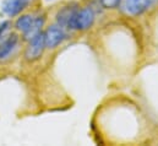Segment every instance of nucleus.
<instances>
[{"label": "nucleus", "mask_w": 158, "mask_h": 146, "mask_svg": "<svg viewBox=\"0 0 158 146\" xmlns=\"http://www.w3.org/2000/svg\"><path fill=\"white\" fill-rule=\"evenodd\" d=\"M94 22V12L91 7L77 9L73 17L68 24V28L76 30V31H85L92 27Z\"/></svg>", "instance_id": "obj_1"}, {"label": "nucleus", "mask_w": 158, "mask_h": 146, "mask_svg": "<svg viewBox=\"0 0 158 146\" xmlns=\"http://www.w3.org/2000/svg\"><path fill=\"white\" fill-rule=\"evenodd\" d=\"M45 39H44V33L40 32L37 36H35L32 39H30V43L26 48V52H25V58L28 60V62H35V60H38L44 49H45Z\"/></svg>", "instance_id": "obj_2"}, {"label": "nucleus", "mask_w": 158, "mask_h": 146, "mask_svg": "<svg viewBox=\"0 0 158 146\" xmlns=\"http://www.w3.org/2000/svg\"><path fill=\"white\" fill-rule=\"evenodd\" d=\"M66 37H68V35L64 31L63 26H60V25L49 26L44 32L45 47L47 48H55L59 44H61L66 39Z\"/></svg>", "instance_id": "obj_3"}, {"label": "nucleus", "mask_w": 158, "mask_h": 146, "mask_svg": "<svg viewBox=\"0 0 158 146\" xmlns=\"http://www.w3.org/2000/svg\"><path fill=\"white\" fill-rule=\"evenodd\" d=\"M30 1L31 0H4L1 5V10L7 16L14 17L21 14V11H23L28 6Z\"/></svg>", "instance_id": "obj_4"}, {"label": "nucleus", "mask_w": 158, "mask_h": 146, "mask_svg": "<svg viewBox=\"0 0 158 146\" xmlns=\"http://www.w3.org/2000/svg\"><path fill=\"white\" fill-rule=\"evenodd\" d=\"M150 6H152L150 0H124V4H123L124 11L131 16L141 15Z\"/></svg>", "instance_id": "obj_5"}, {"label": "nucleus", "mask_w": 158, "mask_h": 146, "mask_svg": "<svg viewBox=\"0 0 158 146\" xmlns=\"http://www.w3.org/2000/svg\"><path fill=\"white\" fill-rule=\"evenodd\" d=\"M17 42H19V36L12 33L11 36H9L5 41H2L0 43V60L7 58L12 53V50L15 49Z\"/></svg>", "instance_id": "obj_6"}, {"label": "nucleus", "mask_w": 158, "mask_h": 146, "mask_svg": "<svg viewBox=\"0 0 158 146\" xmlns=\"http://www.w3.org/2000/svg\"><path fill=\"white\" fill-rule=\"evenodd\" d=\"M76 10H77V7L75 5H69V6H65L61 10H59L58 14H56L58 25H60L63 27H68V24H69L70 19L73 17V15L75 14Z\"/></svg>", "instance_id": "obj_7"}, {"label": "nucleus", "mask_w": 158, "mask_h": 146, "mask_svg": "<svg viewBox=\"0 0 158 146\" xmlns=\"http://www.w3.org/2000/svg\"><path fill=\"white\" fill-rule=\"evenodd\" d=\"M33 21H35V17H33L32 15H22V16H20V17L16 20L15 27H16V30L21 31V32L25 35V33L31 28Z\"/></svg>", "instance_id": "obj_8"}, {"label": "nucleus", "mask_w": 158, "mask_h": 146, "mask_svg": "<svg viewBox=\"0 0 158 146\" xmlns=\"http://www.w3.org/2000/svg\"><path fill=\"white\" fill-rule=\"evenodd\" d=\"M43 25H44V17H43V16L35 17V21H33V24H32L31 28H30V30L23 35L25 38L30 41V39H32L35 36H37V35L40 32V30H42Z\"/></svg>", "instance_id": "obj_9"}, {"label": "nucleus", "mask_w": 158, "mask_h": 146, "mask_svg": "<svg viewBox=\"0 0 158 146\" xmlns=\"http://www.w3.org/2000/svg\"><path fill=\"white\" fill-rule=\"evenodd\" d=\"M121 0H101V5L104 9H115L120 5Z\"/></svg>", "instance_id": "obj_10"}, {"label": "nucleus", "mask_w": 158, "mask_h": 146, "mask_svg": "<svg viewBox=\"0 0 158 146\" xmlns=\"http://www.w3.org/2000/svg\"><path fill=\"white\" fill-rule=\"evenodd\" d=\"M9 27H10V22H9V21L1 22V25H0V38L4 36V33L9 30Z\"/></svg>", "instance_id": "obj_11"}]
</instances>
